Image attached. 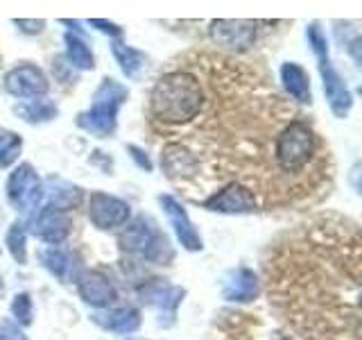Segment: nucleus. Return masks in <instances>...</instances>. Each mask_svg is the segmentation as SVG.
Here are the masks:
<instances>
[{
    "mask_svg": "<svg viewBox=\"0 0 362 340\" xmlns=\"http://www.w3.org/2000/svg\"><path fill=\"white\" fill-rule=\"evenodd\" d=\"M360 227L322 215L294 227L263 261L269 306L303 340H360Z\"/></svg>",
    "mask_w": 362,
    "mask_h": 340,
    "instance_id": "nucleus-1",
    "label": "nucleus"
},
{
    "mask_svg": "<svg viewBox=\"0 0 362 340\" xmlns=\"http://www.w3.org/2000/svg\"><path fill=\"white\" fill-rule=\"evenodd\" d=\"M206 105L199 77L188 68H175L158 77L150 96V118L156 128H186Z\"/></svg>",
    "mask_w": 362,
    "mask_h": 340,
    "instance_id": "nucleus-2",
    "label": "nucleus"
},
{
    "mask_svg": "<svg viewBox=\"0 0 362 340\" xmlns=\"http://www.w3.org/2000/svg\"><path fill=\"white\" fill-rule=\"evenodd\" d=\"M127 100V89L111 77L102 79V84L95 89L90 107L77 116V125L86 134H93L98 139H107L116 132L118 125V111L122 102Z\"/></svg>",
    "mask_w": 362,
    "mask_h": 340,
    "instance_id": "nucleus-3",
    "label": "nucleus"
},
{
    "mask_svg": "<svg viewBox=\"0 0 362 340\" xmlns=\"http://www.w3.org/2000/svg\"><path fill=\"white\" fill-rule=\"evenodd\" d=\"M305 37H308L310 48L317 57V66H320V75H322V84H324V94L328 100V107L335 113L337 118H346L351 107H354V96L346 86L333 64H331V55H328V41L326 34L317 23H310L308 30H305Z\"/></svg>",
    "mask_w": 362,
    "mask_h": 340,
    "instance_id": "nucleus-4",
    "label": "nucleus"
},
{
    "mask_svg": "<svg viewBox=\"0 0 362 340\" xmlns=\"http://www.w3.org/2000/svg\"><path fill=\"white\" fill-rule=\"evenodd\" d=\"M118 243L124 252L141 256L150 264H170L175 256L168 236L158 230L154 220L145 218V215H139L124 227L118 236Z\"/></svg>",
    "mask_w": 362,
    "mask_h": 340,
    "instance_id": "nucleus-5",
    "label": "nucleus"
},
{
    "mask_svg": "<svg viewBox=\"0 0 362 340\" xmlns=\"http://www.w3.org/2000/svg\"><path fill=\"white\" fill-rule=\"evenodd\" d=\"M7 200L21 213H30L41 207L43 184L30 164H21L7 179Z\"/></svg>",
    "mask_w": 362,
    "mask_h": 340,
    "instance_id": "nucleus-6",
    "label": "nucleus"
},
{
    "mask_svg": "<svg viewBox=\"0 0 362 340\" xmlns=\"http://www.w3.org/2000/svg\"><path fill=\"white\" fill-rule=\"evenodd\" d=\"M139 298L143 304L152 306L158 313V317H161L158 324L170 327L175 322L179 304L186 298V290L179 286H170V283H165V279H152V281H145L139 288Z\"/></svg>",
    "mask_w": 362,
    "mask_h": 340,
    "instance_id": "nucleus-7",
    "label": "nucleus"
},
{
    "mask_svg": "<svg viewBox=\"0 0 362 340\" xmlns=\"http://www.w3.org/2000/svg\"><path fill=\"white\" fill-rule=\"evenodd\" d=\"M129 213H132L129 204L124 200L109 196V193H102V191L90 193L88 220L93 222V227H98V230L107 232V230H116V227L127 225Z\"/></svg>",
    "mask_w": 362,
    "mask_h": 340,
    "instance_id": "nucleus-8",
    "label": "nucleus"
},
{
    "mask_svg": "<svg viewBox=\"0 0 362 340\" xmlns=\"http://www.w3.org/2000/svg\"><path fill=\"white\" fill-rule=\"evenodd\" d=\"M202 207L215 213H252L258 209V198L240 181H229L224 188L215 191L213 196L204 200Z\"/></svg>",
    "mask_w": 362,
    "mask_h": 340,
    "instance_id": "nucleus-9",
    "label": "nucleus"
},
{
    "mask_svg": "<svg viewBox=\"0 0 362 340\" xmlns=\"http://www.w3.org/2000/svg\"><path fill=\"white\" fill-rule=\"evenodd\" d=\"M161 168L175 184H188L199 177V162L186 143H165L161 150Z\"/></svg>",
    "mask_w": 362,
    "mask_h": 340,
    "instance_id": "nucleus-10",
    "label": "nucleus"
},
{
    "mask_svg": "<svg viewBox=\"0 0 362 340\" xmlns=\"http://www.w3.org/2000/svg\"><path fill=\"white\" fill-rule=\"evenodd\" d=\"M5 89L7 94L21 100H34V98H43L48 94L50 82L45 73L39 66L34 64H21L5 75Z\"/></svg>",
    "mask_w": 362,
    "mask_h": 340,
    "instance_id": "nucleus-11",
    "label": "nucleus"
},
{
    "mask_svg": "<svg viewBox=\"0 0 362 340\" xmlns=\"http://www.w3.org/2000/svg\"><path fill=\"white\" fill-rule=\"evenodd\" d=\"M258 23L254 21H213L211 23V37L218 45L231 48L235 52L249 50L256 41Z\"/></svg>",
    "mask_w": 362,
    "mask_h": 340,
    "instance_id": "nucleus-12",
    "label": "nucleus"
},
{
    "mask_svg": "<svg viewBox=\"0 0 362 340\" xmlns=\"http://www.w3.org/2000/svg\"><path fill=\"white\" fill-rule=\"evenodd\" d=\"M75 283H77L79 298H82L88 306H95V309H109V306L118 300V293L113 288L111 279L98 270L82 272Z\"/></svg>",
    "mask_w": 362,
    "mask_h": 340,
    "instance_id": "nucleus-13",
    "label": "nucleus"
},
{
    "mask_svg": "<svg viewBox=\"0 0 362 340\" xmlns=\"http://www.w3.org/2000/svg\"><path fill=\"white\" fill-rule=\"evenodd\" d=\"M158 202H161V207L168 215L170 225L175 227V234L179 238V243L184 249H188V252H199V249L204 247V241L199 232L195 230V225L190 222L186 209L181 207V204L173 198V196H161L158 198Z\"/></svg>",
    "mask_w": 362,
    "mask_h": 340,
    "instance_id": "nucleus-14",
    "label": "nucleus"
},
{
    "mask_svg": "<svg viewBox=\"0 0 362 340\" xmlns=\"http://www.w3.org/2000/svg\"><path fill=\"white\" fill-rule=\"evenodd\" d=\"M71 230H73V220H71V215H68L66 211H57V209H50V207H43L37 213L32 234L37 238H41L43 243L59 245L68 238Z\"/></svg>",
    "mask_w": 362,
    "mask_h": 340,
    "instance_id": "nucleus-15",
    "label": "nucleus"
},
{
    "mask_svg": "<svg viewBox=\"0 0 362 340\" xmlns=\"http://www.w3.org/2000/svg\"><path fill=\"white\" fill-rule=\"evenodd\" d=\"M258 293H260V281L256 277V272L245 268V266L231 270L229 275L224 277L222 298L226 302L249 304V302H254L258 298Z\"/></svg>",
    "mask_w": 362,
    "mask_h": 340,
    "instance_id": "nucleus-16",
    "label": "nucleus"
},
{
    "mask_svg": "<svg viewBox=\"0 0 362 340\" xmlns=\"http://www.w3.org/2000/svg\"><path fill=\"white\" fill-rule=\"evenodd\" d=\"M231 324L222 327L224 340H297L286 332H276V329H265L258 320H254V315H235L231 313Z\"/></svg>",
    "mask_w": 362,
    "mask_h": 340,
    "instance_id": "nucleus-17",
    "label": "nucleus"
},
{
    "mask_svg": "<svg viewBox=\"0 0 362 340\" xmlns=\"http://www.w3.org/2000/svg\"><path fill=\"white\" fill-rule=\"evenodd\" d=\"M93 322L113 334H134L141 327V313L134 306H118V309H107L105 313H95Z\"/></svg>",
    "mask_w": 362,
    "mask_h": 340,
    "instance_id": "nucleus-18",
    "label": "nucleus"
},
{
    "mask_svg": "<svg viewBox=\"0 0 362 340\" xmlns=\"http://www.w3.org/2000/svg\"><path fill=\"white\" fill-rule=\"evenodd\" d=\"M41 261H43V266L64 283L77 281L79 277V259L73 252H68V249H62V247L43 249Z\"/></svg>",
    "mask_w": 362,
    "mask_h": 340,
    "instance_id": "nucleus-19",
    "label": "nucleus"
},
{
    "mask_svg": "<svg viewBox=\"0 0 362 340\" xmlns=\"http://www.w3.org/2000/svg\"><path fill=\"white\" fill-rule=\"evenodd\" d=\"M281 82L286 86L288 94L297 100V102H308L313 100V91H310V77L308 73L297 62H286L281 66Z\"/></svg>",
    "mask_w": 362,
    "mask_h": 340,
    "instance_id": "nucleus-20",
    "label": "nucleus"
},
{
    "mask_svg": "<svg viewBox=\"0 0 362 340\" xmlns=\"http://www.w3.org/2000/svg\"><path fill=\"white\" fill-rule=\"evenodd\" d=\"M16 113L25 123L37 125V123H48V120L57 118L59 109H57V105L50 102L48 98H34V100H25L23 105H18Z\"/></svg>",
    "mask_w": 362,
    "mask_h": 340,
    "instance_id": "nucleus-21",
    "label": "nucleus"
},
{
    "mask_svg": "<svg viewBox=\"0 0 362 340\" xmlns=\"http://www.w3.org/2000/svg\"><path fill=\"white\" fill-rule=\"evenodd\" d=\"M64 41H66V57H68V62H71V66L79 68V71H93L95 60H93V52H90L86 41L79 39L73 32H68Z\"/></svg>",
    "mask_w": 362,
    "mask_h": 340,
    "instance_id": "nucleus-22",
    "label": "nucleus"
},
{
    "mask_svg": "<svg viewBox=\"0 0 362 340\" xmlns=\"http://www.w3.org/2000/svg\"><path fill=\"white\" fill-rule=\"evenodd\" d=\"M111 50H113V57H116V62L120 64V71L124 75L132 77V79L139 77L141 68L145 66V55L141 50H136V48H132V45L120 43V41H113Z\"/></svg>",
    "mask_w": 362,
    "mask_h": 340,
    "instance_id": "nucleus-23",
    "label": "nucleus"
},
{
    "mask_svg": "<svg viewBox=\"0 0 362 340\" xmlns=\"http://www.w3.org/2000/svg\"><path fill=\"white\" fill-rule=\"evenodd\" d=\"M79 202H82V188L71 186V184H57V188L48 196V204H45V207L68 213L71 209L79 207Z\"/></svg>",
    "mask_w": 362,
    "mask_h": 340,
    "instance_id": "nucleus-24",
    "label": "nucleus"
},
{
    "mask_svg": "<svg viewBox=\"0 0 362 340\" xmlns=\"http://www.w3.org/2000/svg\"><path fill=\"white\" fill-rule=\"evenodd\" d=\"M5 245L9 249L11 259L16 264L25 266L28 261V232H25V225L23 222H11V227L7 230V238H5Z\"/></svg>",
    "mask_w": 362,
    "mask_h": 340,
    "instance_id": "nucleus-25",
    "label": "nucleus"
},
{
    "mask_svg": "<svg viewBox=\"0 0 362 340\" xmlns=\"http://www.w3.org/2000/svg\"><path fill=\"white\" fill-rule=\"evenodd\" d=\"M23 150V139L16 132L0 130V168H9L16 164V159Z\"/></svg>",
    "mask_w": 362,
    "mask_h": 340,
    "instance_id": "nucleus-26",
    "label": "nucleus"
},
{
    "mask_svg": "<svg viewBox=\"0 0 362 340\" xmlns=\"http://www.w3.org/2000/svg\"><path fill=\"white\" fill-rule=\"evenodd\" d=\"M11 315L21 327L32 324V300L28 293H18L14 302H11Z\"/></svg>",
    "mask_w": 362,
    "mask_h": 340,
    "instance_id": "nucleus-27",
    "label": "nucleus"
},
{
    "mask_svg": "<svg viewBox=\"0 0 362 340\" xmlns=\"http://www.w3.org/2000/svg\"><path fill=\"white\" fill-rule=\"evenodd\" d=\"M14 26L21 32H25V34H39L45 28V21H25V18H21V21H14Z\"/></svg>",
    "mask_w": 362,
    "mask_h": 340,
    "instance_id": "nucleus-28",
    "label": "nucleus"
},
{
    "mask_svg": "<svg viewBox=\"0 0 362 340\" xmlns=\"http://www.w3.org/2000/svg\"><path fill=\"white\" fill-rule=\"evenodd\" d=\"M88 26L98 28L100 32H105V34H111V37H120V34H122V30L116 26V23H109V21H100V18H93V21H88Z\"/></svg>",
    "mask_w": 362,
    "mask_h": 340,
    "instance_id": "nucleus-29",
    "label": "nucleus"
},
{
    "mask_svg": "<svg viewBox=\"0 0 362 340\" xmlns=\"http://www.w3.org/2000/svg\"><path fill=\"white\" fill-rule=\"evenodd\" d=\"M127 150L132 152V157H134V162L139 164V168H143V170H147V173H150L152 170V164H150V159H147V154L141 150V147H136V145H129Z\"/></svg>",
    "mask_w": 362,
    "mask_h": 340,
    "instance_id": "nucleus-30",
    "label": "nucleus"
},
{
    "mask_svg": "<svg viewBox=\"0 0 362 340\" xmlns=\"http://www.w3.org/2000/svg\"><path fill=\"white\" fill-rule=\"evenodd\" d=\"M0 340H11L9 324H0Z\"/></svg>",
    "mask_w": 362,
    "mask_h": 340,
    "instance_id": "nucleus-31",
    "label": "nucleus"
},
{
    "mask_svg": "<svg viewBox=\"0 0 362 340\" xmlns=\"http://www.w3.org/2000/svg\"><path fill=\"white\" fill-rule=\"evenodd\" d=\"M9 332H11V340H28L25 336H23L18 329L14 327V324H9Z\"/></svg>",
    "mask_w": 362,
    "mask_h": 340,
    "instance_id": "nucleus-32",
    "label": "nucleus"
},
{
    "mask_svg": "<svg viewBox=\"0 0 362 340\" xmlns=\"http://www.w3.org/2000/svg\"><path fill=\"white\" fill-rule=\"evenodd\" d=\"M0 288H3V277H0Z\"/></svg>",
    "mask_w": 362,
    "mask_h": 340,
    "instance_id": "nucleus-33",
    "label": "nucleus"
}]
</instances>
